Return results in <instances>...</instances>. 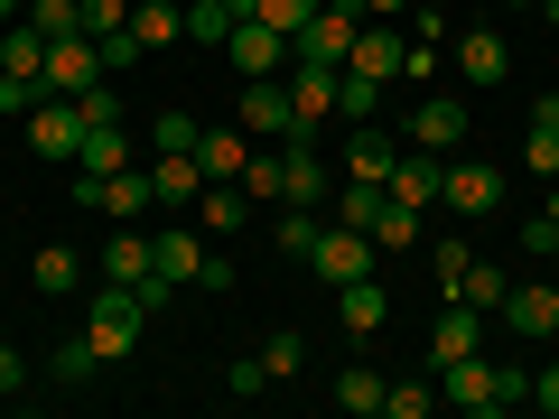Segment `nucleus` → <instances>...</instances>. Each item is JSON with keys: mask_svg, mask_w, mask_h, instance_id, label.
Returning <instances> with one entry per match:
<instances>
[{"mask_svg": "<svg viewBox=\"0 0 559 419\" xmlns=\"http://www.w3.org/2000/svg\"><path fill=\"white\" fill-rule=\"evenodd\" d=\"M439 400H457V410H513V400H532V373L522 363H495V355H466L439 373Z\"/></svg>", "mask_w": 559, "mask_h": 419, "instance_id": "f257e3e1", "label": "nucleus"}, {"mask_svg": "<svg viewBox=\"0 0 559 419\" xmlns=\"http://www.w3.org/2000/svg\"><path fill=\"white\" fill-rule=\"evenodd\" d=\"M355 28H364V0H318V20L289 38V65H345L355 57Z\"/></svg>", "mask_w": 559, "mask_h": 419, "instance_id": "f03ea898", "label": "nucleus"}, {"mask_svg": "<svg viewBox=\"0 0 559 419\" xmlns=\"http://www.w3.org/2000/svg\"><path fill=\"white\" fill-rule=\"evenodd\" d=\"M373 261H382V242L355 234V224H318V242H308V271H318L326 289H345V279H373Z\"/></svg>", "mask_w": 559, "mask_h": 419, "instance_id": "7ed1b4c3", "label": "nucleus"}, {"mask_svg": "<svg viewBox=\"0 0 559 419\" xmlns=\"http://www.w3.org/2000/svg\"><path fill=\"white\" fill-rule=\"evenodd\" d=\"M234 121H242L252 140H318L299 112H289V84H280V75H252V84H242V94H234Z\"/></svg>", "mask_w": 559, "mask_h": 419, "instance_id": "20e7f679", "label": "nucleus"}, {"mask_svg": "<svg viewBox=\"0 0 559 419\" xmlns=\"http://www.w3.org/2000/svg\"><path fill=\"white\" fill-rule=\"evenodd\" d=\"M140 318H150V308H140V289H121V279H112V289L84 308V336H94V355H103V363H121V355L140 345Z\"/></svg>", "mask_w": 559, "mask_h": 419, "instance_id": "39448f33", "label": "nucleus"}, {"mask_svg": "<svg viewBox=\"0 0 559 419\" xmlns=\"http://www.w3.org/2000/svg\"><path fill=\"white\" fill-rule=\"evenodd\" d=\"M75 196L94 205V215H112V224H140L159 205V187H150V168H112V178H75Z\"/></svg>", "mask_w": 559, "mask_h": 419, "instance_id": "423d86ee", "label": "nucleus"}, {"mask_svg": "<svg viewBox=\"0 0 559 419\" xmlns=\"http://www.w3.org/2000/svg\"><path fill=\"white\" fill-rule=\"evenodd\" d=\"M411 149L457 159V149H466V103H457V94H419V103H411Z\"/></svg>", "mask_w": 559, "mask_h": 419, "instance_id": "0eeeda50", "label": "nucleus"}, {"mask_svg": "<svg viewBox=\"0 0 559 419\" xmlns=\"http://www.w3.org/2000/svg\"><path fill=\"white\" fill-rule=\"evenodd\" d=\"M38 84H47V94H66V103H75V94H94V84H103V47H94V38H47Z\"/></svg>", "mask_w": 559, "mask_h": 419, "instance_id": "6e6552de", "label": "nucleus"}, {"mask_svg": "<svg viewBox=\"0 0 559 419\" xmlns=\"http://www.w3.org/2000/svg\"><path fill=\"white\" fill-rule=\"evenodd\" d=\"M28 149H38V159H57V168H75V149H84V112L66 94H47L38 112H28Z\"/></svg>", "mask_w": 559, "mask_h": 419, "instance_id": "1a4fd4ad", "label": "nucleus"}, {"mask_svg": "<svg viewBox=\"0 0 559 419\" xmlns=\"http://www.w3.org/2000/svg\"><path fill=\"white\" fill-rule=\"evenodd\" d=\"M224 57H234V75H289V38H280L271 20H234V38H224Z\"/></svg>", "mask_w": 559, "mask_h": 419, "instance_id": "9d476101", "label": "nucleus"}, {"mask_svg": "<svg viewBox=\"0 0 559 419\" xmlns=\"http://www.w3.org/2000/svg\"><path fill=\"white\" fill-rule=\"evenodd\" d=\"M503 326L513 336H559V279H513L503 289Z\"/></svg>", "mask_w": 559, "mask_h": 419, "instance_id": "9b49d317", "label": "nucleus"}, {"mask_svg": "<svg viewBox=\"0 0 559 419\" xmlns=\"http://www.w3.org/2000/svg\"><path fill=\"white\" fill-rule=\"evenodd\" d=\"M466 355H485V308H448L439 326H429V373H448V363H466Z\"/></svg>", "mask_w": 559, "mask_h": 419, "instance_id": "f8f14e48", "label": "nucleus"}, {"mask_svg": "<svg viewBox=\"0 0 559 419\" xmlns=\"http://www.w3.org/2000/svg\"><path fill=\"white\" fill-rule=\"evenodd\" d=\"M401 57H411V38H401L392 20H364V28H355V57H345V65H355V75H373V84H401Z\"/></svg>", "mask_w": 559, "mask_h": 419, "instance_id": "ddd939ff", "label": "nucleus"}, {"mask_svg": "<svg viewBox=\"0 0 559 419\" xmlns=\"http://www.w3.org/2000/svg\"><path fill=\"white\" fill-rule=\"evenodd\" d=\"M150 271H159V234H140V224H121V234L103 242V279H121V289H140Z\"/></svg>", "mask_w": 559, "mask_h": 419, "instance_id": "4468645a", "label": "nucleus"}, {"mask_svg": "<svg viewBox=\"0 0 559 419\" xmlns=\"http://www.w3.org/2000/svg\"><path fill=\"white\" fill-rule=\"evenodd\" d=\"M457 75L476 84V94L513 75V47H503V28H466V38H457Z\"/></svg>", "mask_w": 559, "mask_h": 419, "instance_id": "2eb2a0df", "label": "nucleus"}, {"mask_svg": "<svg viewBox=\"0 0 559 419\" xmlns=\"http://www.w3.org/2000/svg\"><path fill=\"white\" fill-rule=\"evenodd\" d=\"M439 205H457V215H495V205H503V168H448V178H439Z\"/></svg>", "mask_w": 559, "mask_h": 419, "instance_id": "dca6fc26", "label": "nucleus"}, {"mask_svg": "<svg viewBox=\"0 0 559 419\" xmlns=\"http://www.w3.org/2000/svg\"><path fill=\"white\" fill-rule=\"evenodd\" d=\"M197 224L215 242H234L242 224H252V196H242V178H215V187H197Z\"/></svg>", "mask_w": 559, "mask_h": 419, "instance_id": "f3484780", "label": "nucleus"}, {"mask_svg": "<svg viewBox=\"0 0 559 419\" xmlns=\"http://www.w3.org/2000/svg\"><path fill=\"white\" fill-rule=\"evenodd\" d=\"M336 75H345V65H289V75H280V84H289V112H299L308 131L336 112Z\"/></svg>", "mask_w": 559, "mask_h": 419, "instance_id": "a211bd4d", "label": "nucleus"}, {"mask_svg": "<svg viewBox=\"0 0 559 419\" xmlns=\"http://www.w3.org/2000/svg\"><path fill=\"white\" fill-rule=\"evenodd\" d=\"M242 159H252V131H242V121L197 131V168H205V187H215V178H242Z\"/></svg>", "mask_w": 559, "mask_h": 419, "instance_id": "6ab92c4d", "label": "nucleus"}, {"mask_svg": "<svg viewBox=\"0 0 559 419\" xmlns=\"http://www.w3.org/2000/svg\"><path fill=\"white\" fill-rule=\"evenodd\" d=\"M439 178H448V168L429 159V149H419V159H392L382 196H392V205H419V215H429V205H439Z\"/></svg>", "mask_w": 559, "mask_h": 419, "instance_id": "aec40b11", "label": "nucleus"}, {"mask_svg": "<svg viewBox=\"0 0 559 419\" xmlns=\"http://www.w3.org/2000/svg\"><path fill=\"white\" fill-rule=\"evenodd\" d=\"M150 187H159V205H197V187H205L197 149H159V159H150Z\"/></svg>", "mask_w": 559, "mask_h": 419, "instance_id": "412c9836", "label": "nucleus"}, {"mask_svg": "<svg viewBox=\"0 0 559 419\" xmlns=\"http://www.w3.org/2000/svg\"><path fill=\"white\" fill-rule=\"evenodd\" d=\"M392 159H401V149H392V131H373V121H355V140H345V178H392Z\"/></svg>", "mask_w": 559, "mask_h": 419, "instance_id": "4be33fe9", "label": "nucleus"}, {"mask_svg": "<svg viewBox=\"0 0 559 419\" xmlns=\"http://www.w3.org/2000/svg\"><path fill=\"white\" fill-rule=\"evenodd\" d=\"M336 318H345V336H373V326L392 318V299H382V279H345V289H336Z\"/></svg>", "mask_w": 559, "mask_h": 419, "instance_id": "5701e85b", "label": "nucleus"}, {"mask_svg": "<svg viewBox=\"0 0 559 419\" xmlns=\"http://www.w3.org/2000/svg\"><path fill=\"white\" fill-rule=\"evenodd\" d=\"M205 271V234H187V224H168L159 234V279H178V289H197Z\"/></svg>", "mask_w": 559, "mask_h": 419, "instance_id": "b1692460", "label": "nucleus"}, {"mask_svg": "<svg viewBox=\"0 0 559 419\" xmlns=\"http://www.w3.org/2000/svg\"><path fill=\"white\" fill-rule=\"evenodd\" d=\"M38 65H47V28L10 20V28H0V75H28V84H38Z\"/></svg>", "mask_w": 559, "mask_h": 419, "instance_id": "393cba45", "label": "nucleus"}, {"mask_svg": "<svg viewBox=\"0 0 559 419\" xmlns=\"http://www.w3.org/2000/svg\"><path fill=\"white\" fill-rule=\"evenodd\" d=\"M112 168H131V140H121V121H103V131H84L75 178H112Z\"/></svg>", "mask_w": 559, "mask_h": 419, "instance_id": "a878e982", "label": "nucleus"}, {"mask_svg": "<svg viewBox=\"0 0 559 419\" xmlns=\"http://www.w3.org/2000/svg\"><path fill=\"white\" fill-rule=\"evenodd\" d=\"M326 205H336V224H355V234H373V224H382V187L373 178H336V196H326Z\"/></svg>", "mask_w": 559, "mask_h": 419, "instance_id": "bb28decb", "label": "nucleus"}, {"mask_svg": "<svg viewBox=\"0 0 559 419\" xmlns=\"http://www.w3.org/2000/svg\"><path fill=\"white\" fill-rule=\"evenodd\" d=\"M503 289H513V279H503L495 261H466V271L448 279V299H466V308H485V318H495V308H503Z\"/></svg>", "mask_w": 559, "mask_h": 419, "instance_id": "cd10ccee", "label": "nucleus"}, {"mask_svg": "<svg viewBox=\"0 0 559 419\" xmlns=\"http://www.w3.org/2000/svg\"><path fill=\"white\" fill-rule=\"evenodd\" d=\"M131 38H140V47L187 38V0H140V10H131Z\"/></svg>", "mask_w": 559, "mask_h": 419, "instance_id": "c85d7f7f", "label": "nucleus"}, {"mask_svg": "<svg viewBox=\"0 0 559 419\" xmlns=\"http://www.w3.org/2000/svg\"><path fill=\"white\" fill-rule=\"evenodd\" d=\"M336 410L345 419H373L382 410V373H373V363H345V373H336Z\"/></svg>", "mask_w": 559, "mask_h": 419, "instance_id": "c756f323", "label": "nucleus"}, {"mask_svg": "<svg viewBox=\"0 0 559 419\" xmlns=\"http://www.w3.org/2000/svg\"><path fill=\"white\" fill-rule=\"evenodd\" d=\"M28 279H38L47 299H75V279H84V261H75V252H66V242H47V252H38V261H28Z\"/></svg>", "mask_w": 559, "mask_h": 419, "instance_id": "7c9ffc66", "label": "nucleus"}, {"mask_svg": "<svg viewBox=\"0 0 559 419\" xmlns=\"http://www.w3.org/2000/svg\"><path fill=\"white\" fill-rule=\"evenodd\" d=\"M271 242H280V252H289V261H308V242H318V205H271Z\"/></svg>", "mask_w": 559, "mask_h": 419, "instance_id": "2f4dec72", "label": "nucleus"}, {"mask_svg": "<svg viewBox=\"0 0 559 419\" xmlns=\"http://www.w3.org/2000/svg\"><path fill=\"white\" fill-rule=\"evenodd\" d=\"M382 94H392V84L355 75V65H345V75H336V112H345V121H373V112H382Z\"/></svg>", "mask_w": 559, "mask_h": 419, "instance_id": "473e14b6", "label": "nucleus"}, {"mask_svg": "<svg viewBox=\"0 0 559 419\" xmlns=\"http://www.w3.org/2000/svg\"><path fill=\"white\" fill-rule=\"evenodd\" d=\"M20 20H28V28H47V38H84V0H28Z\"/></svg>", "mask_w": 559, "mask_h": 419, "instance_id": "72a5a7b5", "label": "nucleus"}, {"mask_svg": "<svg viewBox=\"0 0 559 419\" xmlns=\"http://www.w3.org/2000/svg\"><path fill=\"white\" fill-rule=\"evenodd\" d=\"M429 400H439V382H382V419H429Z\"/></svg>", "mask_w": 559, "mask_h": 419, "instance_id": "f704fd0d", "label": "nucleus"}, {"mask_svg": "<svg viewBox=\"0 0 559 419\" xmlns=\"http://www.w3.org/2000/svg\"><path fill=\"white\" fill-rule=\"evenodd\" d=\"M373 242H382V252L419 242V205H392V196H382V224H373Z\"/></svg>", "mask_w": 559, "mask_h": 419, "instance_id": "c9c22d12", "label": "nucleus"}, {"mask_svg": "<svg viewBox=\"0 0 559 419\" xmlns=\"http://www.w3.org/2000/svg\"><path fill=\"white\" fill-rule=\"evenodd\" d=\"M94 373H103L94 336H66V345H57V382H94Z\"/></svg>", "mask_w": 559, "mask_h": 419, "instance_id": "e433bc0d", "label": "nucleus"}, {"mask_svg": "<svg viewBox=\"0 0 559 419\" xmlns=\"http://www.w3.org/2000/svg\"><path fill=\"white\" fill-rule=\"evenodd\" d=\"M522 168H532V178H559V131H550V121H532V140H522Z\"/></svg>", "mask_w": 559, "mask_h": 419, "instance_id": "4c0bfd02", "label": "nucleus"}, {"mask_svg": "<svg viewBox=\"0 0 559 419\" xmlns=\"http://www.w3.org/2000/svg\"><path fill=\"white\" fill-rule=\"evenodd\" d=\"M252 20H271V28H280V38H299V28H308V20H318V0H261Z\"/></svg>", "mask_w": 559, "mask_h": 419, "instance_id": "58836bf2", "label": "nucleus"}, {"mask_svg": "<svg viewBox=\"0 0 559 419\" xmlns=\"http://www.w3.org/2000/svg\"><path fill=\"white\" fill-rule=\"evenodd\" d=\"M150 149H197V112H159L150 121Z\"/></svg>", "mask_w": 559, "mask_h": 419, "instance_id": "ea45409f", "label": "nucleus"}, {"mask_svg": "<svg viewBox=\"0 0 559 419\" xmlns=\"http://www.w3.org/2000/svg\"><path fill=\"white\" fill-rule=\"evenodd\" d=\"M261 363H271V382H289V373H299V363H308V345H299V336H289V326H280V336H271V345H261Z\"/></svg>", "mask_w": 559, "mask_h": 419, "instance_id": "a19ab883", "label": "nucleus"}, {"mask_svg": "<svg viewBox=\"0 0 559 419\" xmlns=\"http://www.w3.org/2000/svg\"><path fill=\"white\" fill-rule=\"evenodd\" d=\"M94 47H103V75H131V65H140V57H150V47H140V38H131V28H112V38H94Z\"/></svg>", "mask_w": 559, "mask_h": 419, "instance_id": "79ce46f5", "label": "nucleus"}, {"mask_svg": "<svg viewBox=\"0 0 559 419\" xmlns=\"http://www.w3.org/2000/svg\"><path fill=\"white\" fill-rule=\"evenodd\" d=\"M224 392H234V400H261V392H271V363H261V355H242L234 373H224Z\"/></svg>", "mask_w": 559, "mask_h": 419, "instance_id": "37998d69", "label": "nucleus"}, {"mask_svg": "<svg viewBox=\"0 0 559 419\" xmlns=\"http://www.w3.org/2000/svg\"><path fill=\"white\" fill-rule=\"evenodd\" d=\"M75 112H84V131H103V121H121V94H112V75H103L94 94H75Z\"/></svg>", "mask_w": 559, "mask_h": 419, "instance_id": "c03bdc74", "label": "nucleus"}, {"mask_svg": "<svg viewBox=\"0 0 559 419\" xmlns=\"http://www.w3.org/2000/svg\"><path fill=\"white\" fill-rule=\"evenodd\" d=\"M112 28H131V0H84V38H112Z\"/></svg>", "mask_w": 559, "mask_h": 419, "instance_id": "a18cd8bd", "label": "nucleus"}, {"mask_svg": "<svg viewBox=\"0 0 559 419\" xmlns=\"http://www.w3.org/2000/svg\"><path fill=\"white\" fill-rule=\"evenodd\" d=\"M513 242H522V252H532V261H550V242H559V224H550V215H532V224H513Z\"/></svg>", "mask_w": 559, "mask_h": 419, "instance_id": "49530a36", "label": "nucleus"}, {"mask_svg": "<svg viewBox=\"0 0 559 419\" xmlns=\"http://www.w3.org/2000/svg\"><path fill=\"white\" fill-rule=\"evenodd\" d=\"M20 382H28V355H20V345H0V392H20Z\"/></svg>", "mask_w": 559, "mask_h": 419, "instance_id": "de8ad7c7", "label": "nucleus"}, {"mask_svg": "<svg viewBox=\"0 0 559 419\" xmlns=\"http://www.w3.org/2000/svg\"><path fill=\"white\" fill-rule=\"evenodd\" d=\"M532 400H540V410L559 419V363H550V373H532Z\"/></svg>", "mask_w": 559, "mask_h": 419, "instance_id": "09e8293b", "label": "nucleus"}, {"mask_svg": "<svg viewBox=\"0 0 559 419\" xmlns=\"http://www.w3.org/2000/svg\"><path fill=\"white\" fill-rule=\"evenodd\" d=\"M419 0H364V20H411Z\"/></svg>", "mask_w": 559, "mask_h": 419, "instance_id": "8fccbe9b", "label": "nucleus"}, {"mask_svg": "<svg viewBox=\"0 0 559 419\" xmlns=\"http://www.w3.org/2000/svg\"><path fill=\"white\" fill-rule=\"evenodd\" d=\"M532 121H550V131H559V94H540V112Z\"/></svg>", "mask_w": 559, "mask_h": 419, "instance_id": "3c124183", "label": "nucleus"}, {"mask_svg": "<svg viewBox=\"0 0 559 419\" xmlns=\"http://www.w3.org/2000/svg\"><path fill=\"white\" fill-rule=\"evenodd\" d=\"M540 215H550V224H559V178H550V205H540Z\"/></svg>", "mask_w": 559, "mask_h": 419, "instance_id": "603ef678", "label": "nucleus"}, {"mask_svg": "<svg viewBox=\"0 0 559 419\" xmlns=\"http://www.w3.org/2000/svg\"><path fill=\"white\" fill-rule=\"evenodd\" d=\"M20 10H28V0H0V20H20Z\"/></svg>", "mask_w": 559, "mask_h": 419, "instance_id": "864d4df0", "label": "nucleus"}, {"mask_svg": "<svg viewBox=\"0 0 559 419\" xmlns=\"http://www.w3.org/2000/svg\"><path fill=\"white\" fill-rule=\"evenodd\" d=\"M540 20H550V28H559V0H540Z\"/></svg>", "mask_w": 559, "mask_h": 419, "instance_id": "5fc2aeb1", "label": "nucleus"}, {"mask_svg": "<svg viewBox=\"0 0 559 419\" xmlns=\"http://www.w3.org/2000/svg\"><path fill=\"white\" fill-rule=\"evenodd\" d=\"M503 10H540V0H503Z\"/></svg>", "mask_w": 559, "mask_h": 419, "instance_id": "6e6d98bb", "label": "nucleus"}, {"mask_svg": "<svg viewBox=\"0 0 559 419\" xmlns=\"http://www.w3.org/2000/svg\"><path fill=\"white\" fill-rule=\"evenodd\" d=\"M550 279H559V242H550Z\"/></svg>", "mask_w": 559, "mask_h": 419, "instance_id": "4d7b16f0", "label": "nucleus"}, {"mask_svg": "<svg viewBox=\"0 0 559 419\" xmlns=\"http://www.w3.org/2000/svg\"><path fill=\"white\" fill-rule=\"evenodd\" d=\"M187 10H197V0H187Z\"/></svg>", "mask_w": 559, "mask_h": 419, "instance_id": "13d9d810", "label": "nucleus"}]
</instances>
